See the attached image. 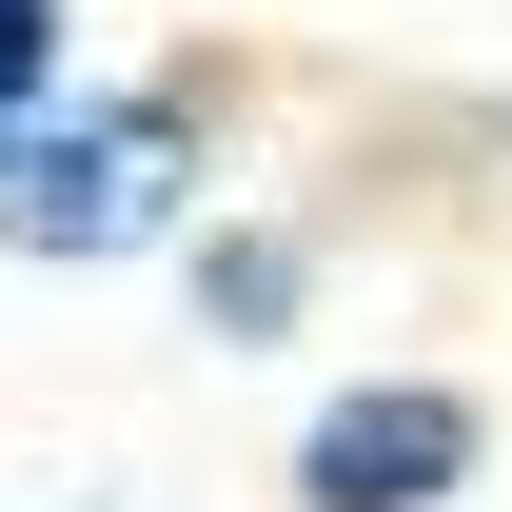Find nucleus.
Segmentation results:
<instances>
[{"label":"nucleus","mask_w":512,"mask_h":512,"mask_svg":"<svg viewBox=\"0 0 512 512\" xmlns=\"http://www.w3.org/2000/svg\"><path fill=\"white\" fill-rule=\"evenodd\" d=\"M178 217L158 99H0V256H138Z\"/></svg>","instance_id":"f257e3e1"},{"label":"nucleus","mask_w":512,"mask_h":512,"mask_svg":"<svg viewBox=\"0 0 512 512\" xmlns=\"http://www.w3.org/2000/svg\"><path fill=\"white\" fill-rule=\"evenodd\" d=\"M453 473H473V394H434V375L335 394V414H316V453H296V493H316V512H434Z\"/></svg>","instance_id":"f03ea898"},{"label":"nucleus","mask_w":512,"mask_h":512,"mask_svg":"<svg viewBox=\"0 0 512 512\" xmlns=\"http://www.w3.org/2000/svg\"><path fill=\"white\" fill-rule=\"evenodd\" d=\"M60 79V0H0V99H40Z\"/></svg>","instance_id":"7ed1b4c3"}]
</instances>
